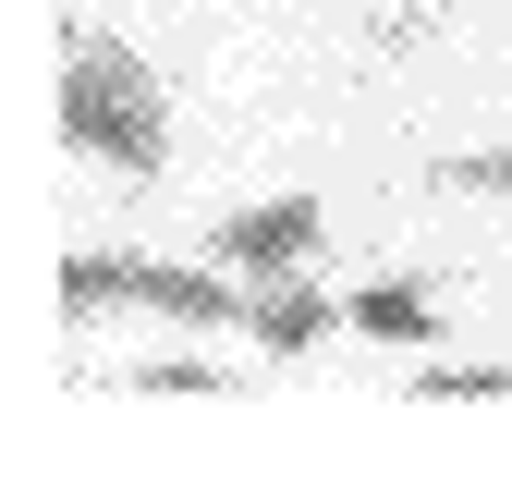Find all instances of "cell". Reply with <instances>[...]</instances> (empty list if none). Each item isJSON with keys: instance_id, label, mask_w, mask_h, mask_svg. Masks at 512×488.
Returning a JSON list of instances; mask_svg holds the SVG:
<instances>
[{"instance_id": "1", "label": "cell", "mask_w": 512, "mask_h": 488, "mask_svg": "<svg viewBox=\"0 0 512 488\" xmlns=\"http://www.w3.org/2000/svg\"><path fill=\"white\" fill-rule=\"evenodd\" d=\"M61 147L98 159V171H122V183H147L171 159V98H159V74L122 37H98V25L61 49Z\"/></svg>"}, {"instance_id": "2", "label": "cell", "mask_w": 512, "mask_h": 488, "mask_svg": "<svg viewBox=\"0 0 512 488\" xmlns=\"http://www.w3.org/2000/svg\"><path fill=\"white\" fill-rule=\"evenodd\" d=\"M317 232H330V208H317V196H269V208H232L208 257H220V269H244V281H281V269H305V257H317Z\"/></svg>"}, {"instance_id": "3", "label": "cell", "mask_w": 512, "mask_h": 488, "mask_svg": "<svg viewBox=\"0 0 512 488\" xmlns=\"http://www.w3.org/2000/svg\"><path fill=\"white\" fill-rule=\"evenodd\" d=\"M122 305H147V318H183V330H232L256 293H232L220 269H159V257H122Z\"/></svg>"}, {"instance_id": "4", "label": "cell", "mask_w": 512, "mask_h": 488, "mask_svg": "<svg viewBox=\"0 0 512 488\" xmlns=\"http://www.w3.org/2000/svg\"><path fill=\"white\" fill-rule=\"evenodd\" d=\"M330 318H342V305L317 293L305 269H281V281H256V305H244V330L269 342V354H317V342H330Z\"/></svg>"}, {"instance_id": "5", "label": "cell", "mask_w": 512, "mask_h": 488, "mask_svg": "<svg viewBox=\"0 0 512 488\" xmlns=\"http://www.w3.org/2000/svg\"><path fill=\"white\" fill-rule=\"evenodd\" d=\"M342 318H354L366 342H427V330H439V305H427V281H366Z\"/></svg>"}, {"instance_id": "6", "label": "cell", "mask_w": 512, "mask_h": 488, "mask_svg": "<svg viewBox=\"0 0 512 488\" xmlns=\"http://www.w3.org/2000/svg\"><path fill=\"white\" fill-rule=\"evenodd\" d=\"M415 391H427V403H500V391H512V366H427Z\"/></svg>"}, {"instance_id": "7", "label": "cell", "mask_w": 512, "mask_h": 488, "mask_svg": "<svg viewBox=\"0 0 512 488\" xmlns=\"http://www.w3.org/2000/svg\"><path fill=\"white\" fill-rule=\"evenodd\" d=\"M439 183H464V196H512V147H476V159H439Z\"/></svg>"}, {"instance_id": "8", "label": "cell", "mask_w": 512, "mask_h": 488, "mask_svg": "<svg viewBox=\"0 0 512 488\" xmlns=\"http://www.w3.org/2000/svg\"><path fill=\"white\" fill-rule=\"evenodd\" d=\"M135 391H220V366H196V354H171V366H135Z\"/></svg>"}]
</instances>
